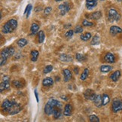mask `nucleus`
Listing matches in <instances>:
<instances>
[{
  "label": "nucleus",
  "mask_w": 122,
  "mask_h": 122,
  "mask_svg": "<svg viewBox=\"0 0 122 122\" xmlns=\"http://www.w3.org/2000/svg\"><path fill=\"white\" fill-rule=\"evenodd\" d=\"M63 104L57 100L51 99L48 101L45 106V113L47 115H51L54 113L55 109H62Z\"/></svg>",
  "instance_id": "nucleus-1"
},
{
  "label": "nucleus",
  "mask_w": 122,
  "mask_h": 122,
  "mask_svg": "<svg viewBox=\"0 0 122 122\" xmlns=\"http://www.w3.org/2000/svg\"><path fill=\"white\" fill-rule=\"evenodd\" d=\"M17 27V22L15 19H11L10 20L7 21L2 27V32L5 34L11 33L14 32Z\"/></svg>",
  "instance_id": "nucleus-2"
},
{
  "label": "nucleus",
  "mask_w": 122,
  "mask_h": 122,
  "mask_svg": "<svg viewBox=\"0 0 122 122\" xmlns=\"http://www.w3.org/2000/svg\"><path fill=\"white\" fill-rule=\"evenodd\" d=\"M108 19H109L110 22L118 21L121 19V15L115 9L111 8L109 11V13H108Z\"/></svg>",
  "instance_id": "nucleus-3"
},
{
  "label": "nucleus",
  "mask_w": 122,
  "mask_h": 122,
  "mask_svg": "<svg viewBox=\"0 0 122 122\" xmlns=\"http://www.w3.org/2000/svg\"><path fill=\"white\" fill-rule=\"evenodd\" d=\"M9 57H11L10 54H9V48H6L2 50L1 52V58H0V65L4 66L5 64L6 60Z\"/></svg>",
  "instance_id": "nucleus-4"
},
{
  "label": "nucleus",
  "mask_w": 122,
  "mask_h": 122,
  "mask_svg": "<svg viewBox=\"0 0 122 122\" xmlns=\"http://www.w3.org/2000/svg\"><path fill=\"white\" fill-rule=\"evenodd\" d=\"M22 109H23L22 106L19 104V103L15 102L14 103V105L11 107V109H9L8 113L9 115H15V114L19 113V112L22 110Z\"/></svg>",
  "instance_id": "nucleus-5"
},
{
  "label": "nucleus",
  "mask_w": 122,
  "mask_h": 122,
  "mask_svg": "<svg viewBox=\"0 0 122 122\" xmlns=\"http://www.w3.org/2000/svg\"><path fill=\"white\" fill-rule=\"evenodd\" d=\"M15 102L16 101H15V100H8V99L5 100L2 103V109L4 112H8Z\"/></svg>",
  "instance_id": "nucleus-6"
},
{
  "label": "nucleus",
  "mask_w": 122,
  "mask_h": 122,
  "mask_svg": "<svg viewBox=\"0 0 122 122\" xmlns=\"http://www.w3.org/2000/svg\"><path fill=\"white\" fill-rule=\"evenodd\" d=\"M59 10L60 11L61 15H65L71 8V5L69 2H64L63 4H61L58 6Z\"/></svg>",
  "instance_id": "nucleus-7"
},
{
  "label": "nucleus",
  "mask_w": 122,
  "mask_h": 122,
  "mask_svg": "<svg viewBox=\"0 0 122 122\" xmlns=\"http://www.w3.org/2000/svg\"><path fill=\"white\" fill-rule=\"evenodd\" d=\"M112 111L115 112V113L122 110V101L119 100H114L113 102H112Z\"/></svg>",
  "instance_id": "nucleus-8"
},
{
  "label": "nucleus",
  "mask_w": 122,
  "mask_h": 122,
  "mask_svg": "<svg viewBox=\"0 0 122 122\" xmlns=\"http://www.w3.org/2000/svg\"><path fill=\"white\" fill-rule=\"evenodd\" d=\"M84 97H85L86 100L93 101V100H94V98L97 96V94L95 93L94 91H93V90H91V89H87V90L84 93Z\"/></svg>",
  "instance_id": "nucleus-9"
},
{
  "label": "nucleus",
  "mask_w": 122,
  "mask_h": 122,
  "mask_svg": "<svg viewBox=\"0 0 122 122\" xmlns=\"http://www.w3.org/2000/svg\"><path fill=\"white\" fill-rule=\"evenodd\" d=\"M86 17H88V18L92 20H98L102 17V13L100 11H97L95 12H93L91 14H89V15H86Z\"/></svg>",
  "instance_id": "nucleus-10"
},
{
  "label": "nucleus",
  "mask_w": 122,
  "mask_h": 122,
  "mask_svg": "<svg viewBox=\"0 0 122 122\" xmlns=\"http://www.w3.org/2000/svg\"><path fill=\"white\" fill-rule=\"evenodd\" d=\"M98 0H86V8L88 10H92L97 5Z\"/></svg>",
  "instance_id": "nucleus-11"
},
{
  "label": "nucleus",
  "mask_w": 122,
  "mask_h": 122,
  "mask_svg": "<svg viewBox=\"0 0 122 122\" xmlns=\"http://www.w3.org/2000/svg\"><path fill=\"white\" fill-rule=\"evenodd\" d=\"M109 32L112 36H116L117 34L118 33H121L122 32V29L117 26H112L110 27V30H109Z\"/></svg>",
  "instance_id": "nucleus-12"
},
{
  "label": "nucleus",
  "mask_w": 122,
  "mask_h": 122,
  "mask_svg": "<svg viewBox=\"0 0 122 122\" xmlns=\"http://www.w3.org/2000/svg\"><path fill=\"white\" fill-rule=\"evenodd\" d=\"M104 60H105L106 62L109 63H113L115 61V57L112 53H107L105 55Z\"/></svg>",
  "instance_id": "nucleus-13"
},
{
  "label": "nucleus",
  "mask_w": 122,
  "mask_h": 122,
  "mask_svg": "<svg viewBox=\"0 0 122 122\" xmlns=\"http://www.w3.org/2000/svg\"><path fill=\"white\" fill-rule=\"evenodd\" d=\"M63 76H64V78H63L64 81L67 82L72 78V73H71V72H70L69 69H65L63 71Z\"/></svg>",
  "instance_id": "nucleus-14"
},
{
  "label": "nucleus",
  "mask_w": 122,
  "mask_h": 122,
  "mask_svg": "<svg viewBox=\"0 0 122 122\" xmlns=\"http://www.w3.org/2000/svg\"><path fill=\"white\" fill-rule=\"evenodd\" d=\"M72 107L70 104H66L64 107V110H63V115L65 116H70L72 115Z\"/></svg>",
  "instance_id": "nucleus-15"
},
{
  "label": "nucleus",
  "mask_w": 122,
  "mask_h": 122,
  "mask_svg": "<svg viewBox=\"0 0 122 122\" xmlns=\"http://www.w3.org/2000/svg\"><path fill=\"white\" fill-rule=\"evenodd\" d=\"M93 101L97 108H100L102 106V96L100 95H97Z\"/></svg>",
  "instance_id": "nucleus-16"
},
{
  "label": "nucleus",
  "mask_w": 122,
  "mask_h": 122,
  "mask_svg": "<svg viewBox=\"0 0 122 122\" xmlns=\"http://www.w3.org/2000/svg\"><path fill=\"white\" fill-rule=\"evenodd\" d=\"M42 84H43L44 87H51L54 84V81L51 78L47 77L43 79V81H42Z\"/></svg>",
  "instance_id": "nucleus-17"
},
{
  "label": "nucleus",
  "mask_w": 122,
  "mask_h": 122,
  "mask_svg": "<svg viewBox=\"0 0 122 122\" xmlns=\"http://www.w3.org/2000/svg\"><path fill=\"white\" fill-rule=\"evenodd\" d=\"M121 76V72L119 71V70H117V71L114 72L113 73H112L111 76H110V79L112 81H117L119 79Z\"/></svg>",
  "instance_id": "nucleus-18"
},
{
  "label": "nucleus",
  "mask_w": 122,
  "mask_h": 122,
  "mask_svg": "<svg viewBox=\"0 0 122 122\" xmlns=\"http://www.w3.org/2000/svg\"><path fill=\"white\" fill-rule=\"evenodd\" d=\"M60 60L62 62H71V61H72V57L65 54H62L60 56Z\"/></svg>",
  "instance_id": "nucleus-19"
},
{
  "label": "nucleus",
  "mask_w": 122,
  "mask_h": 122,
  "mask_svg": "<svg viewBox=\"0 0 122 122\" xmlns=\"http://www.w3.org/2000/svg\"><path fill=\"white\" fill-rule=\"evenodd\" d=\"M39 53L38 51L36 50H32L30 53V60L32 61V62H36V61L38 60Z\"/></svg>",
  "instance_id": "nucleus-20"
},
{
  "label": "nucleus",
  "mask_w": 122,
  "mask_h": 122,
  "mask_svg": "<svg viewBox=\"0 0 122 122\" xmlns=\"http://www.w3.org/2000/svg\"><path fill=\"white\" fill-rule=\"evenodd\" d=\"M9 87H10V81H2L0 84V91H1V93L5 90H8Z\"/></svg>",
  "instance_id": "nucleus-21"
},
{
  "label": "nucleus",
  "mask_w": 122,
  "mask_h": 122,
  "mask_svg": "<svg viewBox=\"0 0 122 122\" xmlns=\"http://www.w3.org/2000/svg\"><path fill=\"white\" fill-rule=\"evenodd\" d=\"M39 26L37 24V23H33L30 27L31 35H36L37 32H39Z\"/></svg>",
  "instance_id": "nucleus-22"
},
{
  "label": "nucleus",
  "mask_w": 122,
  "mask_h": 122,
  "mask_svg": "<svg viewBox=\"0 0 122 122\" xmlns=\"http://www.w3.org/2000/svg\"><path fill=\"white\" fill-rule=\"evenodd\" d=\"M100 72H110L111 70L112 69V67L111 66H109V65H102L100 66Z\"/></svg>",
  "instance_id": "nucleus-23"
},
{
  "label": "nucleus",
  "mask_w": 122,
  "mask_h": 122,
  "mask_svg": "<svg viewBox=\"0 0 122 122\" xmlns=\"http://www.w3.org/2000/svg\"><path fill=\"white\" fill-rule=\"evenodd\" d=\"M92 37L91 36V32H86V33H84V34H81L80 36V39L84 41H88L89 39H91V38Z\"/></svg>",
  "instance_id": "nucleus-24"
},
{
  "label": "nucleus",
  "mask_w": 122,
  "mask_h": 122,
  "mask_svg": "<svg viewBox=\"0 0 122 122\" xmlns=\"http://www.w3.org/2000/svg\"><path fill=\"white\" fill-rule=\"evenodd\" d=\"M45 32L42 30H40L38 32V41H39V43H42V42L45 41Z\"/></svg>",
  "instance_id": "nucleus-25"
},
{
  "label": "nucleus",
  "mask_w": 122,
  "mask_h": 122,
  "mask_svg": "<svg viewBox=\"0 0 122 122\" xmlns=\"http://www.w3.org/2000/svg\"><path fill=\"white\" fill-rule=\"evenodd\" d=\"M88 75H89V69L87 68L84 69L83 72H82V74L81 75L80 79H81V80H82V81L86 80V79L87 78V77H88Z\"/></svg>",
  "instance_id": "nucleus-26"
},
{
  "label": "nucleus",
  "mask_w": 122,
  "mask_h": 122,
  "mask_svg": "<svg viewBox=\"0 0 122 122\" xmlns=\"http://www.w3.org/2000/svg\"><path fill=\"white\" fill-rule=\"evenodd\" d=\"M61 109H59V108L54 109L53 115H54V118L55 119H57V118H60L61 115H62V112H61Z\"/></svg>",
  "instance_id": "nucleus-27"
},
{
  "label": "nucleus",
  "mask_w": 122,
  "mask_h": 122,
  "mask_svg": "<svg viewBox=\"0 0 122 122\" xmlns=\"http://www.w3.org/2000/svg\"><path fill=\"white\" fill-rule=\"evenodd\" d=\"M13 86L16 87V88H21L23 87V84L20 80H15L12 81Z\"/></svg>",
  "instance_id": "nucleus-28"
},
{
  "label": "nucleus",
  "mask_w": 122,
  "mask_h": 122,
  "mask_svg": "<svg viewBox=\"0 0 122 122\" xmlns=\"http://www.w3.org/2000/svg\"><path fill=\"white\" fill-rule=\"evenodd\" d=\"M100 36H94V37L92 39L91 42V45H97L98 44H100Z\"/></svg>",
  "instance_id": "nucleus-29"
},
{
  "label": "nucleus",
  "mask_w": 122,
  "mask_h": 122,
  "mask_svg": "<svg viewBox=\"0 0 122 122\" xmlns=\"http://www.w3.org/2000/svg\"><path fill=\"white\" fill-rule=\"evenodd\" d=\"M102 106L107 105L108 103L109 102V101H110L109 97L108 96L107 94H106V93H104V94L102 96Z\"/></svg>",
  "instance_id": "nucleus-30"
},
{
  "label": "nucleus",
  "mask_w": 122,
  "mask_h": 122,
  "mask_svg": "<svg viewBox=\"0 0 122 122\" xmlns=\"http://www.w3.org/2000/svg\"><path fill=\"white\" fill-rule=\"evenodd\" d=\"M76 58L78 61H79V62H83V61H85L87 60V57L86 56H84L81 54H76Z\"/></svg>",
  "instance_id": "nucleus-31"
},
{
  "label": "nucleus",
  "mask_w": 122,
  "mask_h": 122,
  "mask_svg": "<svg viewBox=\"0 0 122 122\" xmlns=\"http://www.w3.org/2000/svg\"><path fill=\"white\" fill-rule=\"evenodd\" d=\"M28 41L26 39H20L17 41V45L20 47V48H23V47H24L27 45Z\"/></svg>",
  "instance_id": "nucleus-32"
},
{
  "label": "nucleus",
  "mask_w": 122,
  "mask_h": 122,
  "mask_svg": "<svg viewBox=\"0 0 122 122\" xmlns=\"http://www.w3.org/2000/svg\"><path fill=\"white\" fill-rule=\"evenodd\" d=\"M52 70H53V66L48 65V66H46V67H45V69L43 70V72L45 74H48V73L51 72Z\"/></svg>",
  "instance_id": "nucleus-33"
},
{
  "label": "nucleus",
  "mask_w": 122,
  "mask_h": 122,
  "mask_svg": "<svg viewBox=\"0 0 122 122\" xmlns=\"http://www.w3.org/2000/svg\"><path fill=\"white\" fill-rule=\"evenodd\" d=\"M89 120L91 122H100V119L96 115H90L89 116Z\"/></svg>",
  "instance_id": "nucleus-34"
},
{
  "label": "nucleus",
  "mask_w": 122,
  "mask_h": 122,
  "mask_svg": "<svg viewBox=\"0 0 122 122\" xmlns=\"http://www.w3.org/2000/svg\"><path fill=\"white\" fill-rule=\"evenodd\" d=\"M82 25L84 26H93V23L90 22L87 20H84L82 21Z\"/></svg>",
  "instance_id": "nucleus-35"
},
{
  "label": "nucleus",
  "mask_w": 122,
  "mask_h": 122,
  "mask_svg": "<svg viewBox=\"0 0 122 122\" xmlns=\"http://www.w3.org/2000/svg\"><path fill=\"white\" fill-rule=\"evenodd\" d=\"M82 32H83V28H82V26H77L76 28H75V30H74L75 33H76V34H78V33H81Z\"/></svg>",
  "instance_id": "nucleus-36"
},
{
  "label": "nucleus",
  "mask_w": 122,
  "mask_h": 122,
  "mask_svg": "<svg viewBox=\"0 0 122 122\" xmlns=\"http://www.w3.org/2000/svg\"><path fill=\"white\" fill-rule=\"evenodd\" d=\"M73 33H74V31L73 30H68L65 33V36L66 37V38H68V39H69V38H71V37L73 36Z\"/></svg>",
  "instance_id": "nucleus-37"
},
{
  "label": "nucleus",
  "mask_w": 122,
  "mask_h": 122,
  "mask_svg": "<svg viewBox=\"0 0 122 122\" xmlns=\"http://www.w3.org/2000/svg\"><path fill=\"white\" fill-rule=\"evenodd\" d=\"M51 11H52V8H51V7H47L44 10V14L45 15H48L51 12Z\"/></svg>",
  "instance_id": "nucleus-38"
},
{
  "label": "nucleus",
  "mask_w": 122,
  "mask_h": 122,
  "mask_svg": "<svg viewBox=\"0 0 122 122\" xmlns=\"http://www.w3.org/2000/svg\"><path fill=\"white\" fill-rule=\"evenodd\" d=\"M29 5V8H28V11H27V12H26V17H28L30 16V12H31L32 9V5L29 4V5Z\"/></svg>",
  "instance_id": "nucleus-39"
},
{
  "label": "nucleus",
  "mask_w": 122,
  "mask_h": 122,
  "mask_svg": "<svg viewBox=\"0 0 122 122\" xmlns=\"http://www.w3.org/2000/svg\"><path fill=\"white\" fill-rule=\"evenodd\" d=\"M2 81H10V77L8 76H4L2 77Z\"/></svg>",
  "instance_id": "nucleus-40"
},
{
  "label": "nucleus",
  "mask_w": 122,
  "mask_h": 122,
  "mask_svg": "<svg viewBox=\"0 0 122 122\" xmlns=\"http://www.w3.org/2000/svg\"><path fill=\"white\" fill-rule=\"evenodd\" d=\"M34 94H35V96H36L37 102H39V94H38V92H37V90H36V89H35V90H34Z\"/></svg>",
  "instance_id": "nucleus-41"
},
{
  "label": "nucleus",
  "mask_w": 122,
  "mask_h": 122,
  "mask_svg": "<svg viewBox=\"0 0 122 122\" xmlns=\"http://www.w3.org/2000/svg\"><path fill=\"white\" fill-rule=\"evenodd\" d=\"M78 71H79L78 67H75V68H74V72L76 73V75H77V74H78Z\"/></svg>",
  "instance_id": "nucleus-42"
},
{
  "label": "nucleus",
  "mask_w": 122,
  "mask_h": 122,
  "mask_svg": "<svg viewBox=\"0 0 122 122\" xmlns=\"http://www.w3.org/2000/svg\"><path fill=\"white\" fill-rule=\"evenodd\" d=\"M28 8H29V5H27V6H26V9H25V11H24V14H25V15H26V12H27V11H28Z\"/></svg>",
  "instance_id": "nucleus-43"
},
{
  "label": "nucleus",
  "mask_w": 122,
  "mask_h": 122,
  "mask_svg": "<svg viewBox=\"0 0 122 122\" xmlns=\"http://www.w3.org/2000/svg\"><path fill=\"white\" fill-rule=\"evenodd\" d=\"M70 26H71V24H68V25H66V26H65L64 27H65V28H68V27H70Z\"/></svg>",
  "instance_id": "nucleus-44"
},
{
  "label": "nucleus",
  "mask_w": 122,
  "mask_h": 122,
  "mask_svg": "<svg viewBox=\"0 0 122 122\" xmlns=\"http://www.w3.org/2000/svg\"><path fill=\"white\" fill-rule=\"evenodd\" d=\"M56 2H60V1H63V0H55Z\"/></svg>",
  "instance_id": "nucleus-45"
},
{
  "label": "nucleus",
  "mask_w": 122,
  "mask_h": 122,
  "mask_svg": "<svg viewBox=\"0 0 122 122\" xmlns=\"http://www.w3.org/2000/svg\"><path fill=\"white\" fill-rule=\"evenodd\" d=\"M117 1H118V2H121L122 0H117Z\"/></svg>",
  "instance_id": "nucleus-46"
},
{
  "label": "nucleus",
  "mask_w": 122,
  "mask_h": 122,
  "mask_svg": "<svg viewBox=\"0 0 122 122\" xmlns=\"http://www.w3.org/2000/svg\"><path fill=\"white\" fill-rule=\"evenodd\" d=\"M101 1H104V0H101Z\"/></svg>",
  "instance_id": "nucleus-47"
}]
</instances>
